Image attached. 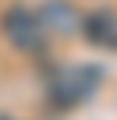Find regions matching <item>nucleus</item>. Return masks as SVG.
<instances>
[{
  "label": "nucleus",
  "mask_w": 117,
  "mask_h": 120,
  "mask_svg": "<svg viewBox=\"0 0 117 120\" xmlns=\"http://www.w3.org/2000/svg\"><path fill=\"white\" fill-rule=\"evenodd\" d=\"M4 35L18 46V49H39L43 46V21L32 14V11H25V7H11L7 14H4Z\"/></svg>",
  "instance_id": "1"
},
{
  "label": "nucleus",
  "mask_w": 117,
  "mask_h": 120,
  "mask_svg": "<svg viewBox=\"0 0 117 120\" xmlns=\"http://www.w3.org/2000/svg\"><path fill=\"white\" fill-rule=\"evenodd\" d=\"M99 71H92V67H71L68 74H57V81H53V102H61L64 109H71L75 102H82L92 88H96V78Z\"/></svg>",
  "instance_id": "2"
},
{
  "label": "nucleus",
  "mask_w": 117,
  "mask_h": 120,
  "mask_svg": "<svg viewBox=\"0 0 117 120\" xmlns=\"http://www.w3.org/2000/svg\"><path fill=\"white\" fill-rule=\"evenodd\" d=\"M85 35L103 49H117V14L99 11V14L85 18Z\"/></svg>",
  "instance_id": "3"
}]
</instances>
